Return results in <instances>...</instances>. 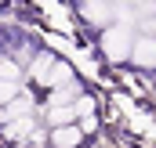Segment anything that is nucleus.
<instances>
[{"instance_id": "nucleus-2", "label": "nucleus", "mask_w": 156, "mask_h": 148, "mask_svg": "<svg viewBox=\"0 0 156 148\" xmlns=\"http://www.w3.org/2000/svg\"><path fill=\"white\" fill-rule=\"evenodd\" d=\"M131 62L138 69H156V36H138L131 43Z\"/></svg>"}, {"instance_id": "nucleus-4", "label": "nucleus", "mask_w": 156, "mask_h": 148, "mask_svg": "<svg viewBox=\"0 0 156 148\" xmlns=\"http://www.w3.org/2000/svg\"><path fill=\"white\" fill-rule=\"evenodd\" d=\"M83 141V130L80 126H55L51 130V145L55 148H76Z\"/></svg>"}, {"instance_id": "nucleus-5", "label": "nucleus", "mask_w": 156, "mask_h": 148, "mask_svg": "<svg viewBox=\"0 0 156 148\" xmlns=\"http://www.w3.org/2000/svg\"><path fill=\"white\" fill-rule=\"evenodd\" d=\"M15 94H18V83H7V79H0V105L15 101Z\"/></svg>"}, {"instance_id": "nucleus-6", "label": "nucleus", "mask_w": 156, "mask_h": 148, "mask_svg": "<svg viewBox=\"0 0 156 148\" xmlns=\"http://www.w3.org/2000/svg\"><path fill=\"white\" fill-rule=\"evenodd\" d=\"M51 62H55L51 54H40V58H37V65H33V76H37V79H44V72L51 69Z\"/></svg>"}, {"instance_id": "nucleus-1", "label": "nucleus", "mask_w": 156, "mask_h": 148, "mask_svg": "<svg viewBox=\"0 0 156 148\" xmlns=\"http://www.w3.org/2000/svg\"><path fill=\"white\" fill-rule=\"evenodd\" d=\"M131 25H109V29H102V51H105V58L109 62H127L131 58Z\"/></svg>"}, {"instance_id": "nucleus-3", "label": "nucleus", "mask_w": 156, "mask_h": 148, "mask_svg": "<svg viewBox=\"0 0 156 148\" xmlns=\"http://www.w3.org/2000/svg\"><path fill=\"white\" fill-rule=\"evenodd\" d=\"M80 15H83L87 22H94V25L109 29V25H113V18L120 15V7H113V4H80Z\"/></svg>"}]
</instances>
